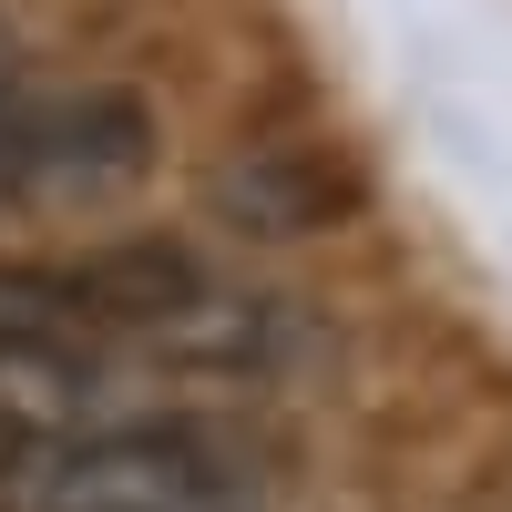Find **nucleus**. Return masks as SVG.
<instances>
[{
	"label": "nucleus",
	"mask_w": 512,
	"mask_h": 512,
	"mask_svg": "<svg viewBox=\"0 0 512 512\" xmlns=\"http://www.w3.org/2000/svg\"><path fill=\"white\" fill-rule=\"evenodd\" d=\"M144 164H154L144 93L11 103V205H93V195H123Z\"/></svg>",
	"instance_id": "nucleus-3"
},
{
	"label": "nucleus",
	"mask_w": 512,
	"mask_h": 512,
	"mask_svg": "<svg viewBox=\"0 0 512 512\" xmlns=\"http://www.w3.org/2000/svg\"><path fill=\"white\" fill-rule=\"evenodd\" d=\"M216 492H256L246 451L205 420H113L52 451H21L0 512H185Z\"/></svg>",
	"instance_id": "nucleus-1"
},
{
	"label": "nucleus",
	"mask_w": 512,
	"mask_h": 512,
	"mask_svg": "<svg viewBox=\"0 0 512 512\" xmlns=\"http://www.w3.org/2000/svg\"><path fill=\"white\" fill-rule=\"evenodd\" d=\"M123 420V359H93V338H11L0 349V451H52Z\"/></svg>",
	"instance_id": "nucleus-4"
},
{
	"label": "nucleus",
	"mask_w": 512,
	"mask_h": 512,
	"mask_svg": "<svg viewBox=\"0 0 512 512\" xmlns=\"http://www.w3.org/2000/svg\"><path fill=\"white\" fill-rule=\"evenodd\" d=\"M11 72H21V52H11V31H0V93H11Z\"/></svg>",
	"instance_id": "nucleus-8"
},
{
	"label": "nucleus",
	"mask_w": 512,
	"mask_h": 512,
	"mask_svg": "<svg viewBox=\"0 0 512 512\" xmlns=\"http://www.w3.org/2000/svg\"><path fill=\"white\" fill-rule=\"evenodd\" d=\"M123 349H134V369H195V379H297L328 338L277 308V297L256 287H226V277H185L175 297H164L154 318L123 328Z\"/></svg>",
	"instance_id": "nucleus-2"
},
{
	"label": "nucleus",
	"mask_w": 512,
	"mask_h": 512,
	"mask_svg": "<svg viewBox=\"0 0 512 512\" xmlns=\"http://www.w3.org/2000/svg\"><path fill=\"white\" fill-rule=\"evenodd\" d=\"M11 338H93L82 297H72V267H0V349Z\"/></svg>",
	"instance_id": "nucleus-6"
},
{
	"label": "nucleus",
	"mask_w": 512,
	"mask_h": 512,
	"mask_svg": "<svg viewBox=\"0 0 512 512\" xmlns=\"http://www.w3.org/2000/svg\"><path fill=\"white\" fill-rule=\"evenodd\" d=\"M185 512H267V492H216V502H185Z\"/></svg>",
	"instance_id": "nucleus-7"
},
{
	"label": "nucleus",
	"mask_w": 512,
	"mask_h": 512,
	"mask_svg": "<svg viewBox=\"0 0 512 512\" xmlns=\"http://www.w3.org/2000/svg\"><path fill=\"white\" fill-rule=\"evenodd\" d=\"M216 216L246 236H308V226L349 216V175L318 154H236L216 175Z\"/></svg>",
	"instance_id": "nucleus-5"
}]
</instances>
